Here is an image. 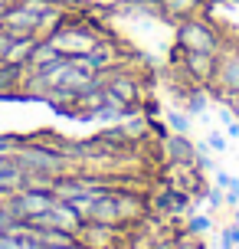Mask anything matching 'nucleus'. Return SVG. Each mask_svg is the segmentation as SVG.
I'll list each match as a JSON object with an SVG mask.
<instances>
[{
	"instance_id": "f257e3e1",
	"label": "nucleus",
	"mask_w": 239,
	"mask_h": 249,
	"mask_svg": "<svg viewBox=\"0 0 239 249\" xmlns=\"http://www.w3.org/2000/svg\"><path fill=\"white\" fill-rule=\"evenodd\" d=\"M56 190L52 187H43V184H23L20 190H13L3 197L7 203V210H10L13 220H36L43 216L46 210H52V203H56Z\"/></svg>"
},
{
	"instance_id": "f03ea898",
	"label": "nucleus",
	"mask_w": 239,
	"mask_h": 249,
	"mask_svg": "<svg viewBox=\"0 0 239 249\" xmlns=\"http://www.w3.org/2000/svg\"><path fill=\"white\" fill-rule=\"evenodd\" d=\"M177 43L180 50H203V53H220L226 39L220 36L213 23H206L200 17H184L177 26Z\"/></svg>"
},
{
	"instance_id": "7ed1b4c3",
	"label": "nucleus",
	"mask_w": 239,
	"mask_h": 249,
	"mask_svg": "<svg viewBox=\"0 0 239 249\" xmlns=\"http://www.w3.org/2000/svg\"><path fill=\"white\" fill-rule=\"evenodd\" d=\"M46 39L52 43V50L63 53V56H85L102 36L85 23H63L59 30H52Z\"/></svg>"
},
{
	"instance_id": "20e7f679",
	"label": "nucleus",
	"mask_w": 239,
	"mask_h": 249,
	"mask_svg": "<svg viewBox=\"0 0 239 249\" xmlns=\"http://www.w3.org/2000/svg\"><path fill=\"white\" fill-rule=\"evenodd\" d=\"M102 75V86L108 92V99L118 102V105H125V108H135L141 102V82L135 79L131 72H118V69H108V72H99Z\"/></svg>"
},
{
	"instance_id": "39448f33",
	"label": "nucleus",
	"mask_w": 239,
	"mask_h": 249,
	"mask_svg": "<svg viewBox=\"0 0 239 249\" xmlns=\"http://www.w3.org/2000/svg\"><path fill=\"white\" fill-rule=\"evenodd\" d=\"M213 82L226 95L239 92V46H226L223 43V50H220V66H216V75Z\"/></svg>"
},
{
	"instance_id": "423d86ee",
	"label": "nucleus",
	"mask_w": 239,
	"mask_h": 249,
	"mask_svg": "<svg viewBox=\"0 0 239 249\" xmlns=\"http://www.w3.org/2000/svg\"><path fill=\"white\" fill-rule=\"evenodd\" d=\"M216 66H220V53H203V50H184V69H187L197 82H213Z\"/></svg>"
},
{
	"instance_id": "0eeeda50",
	"label": "nucleus",
	"mask_w": 239,
	"mask_h": 249,
	"mask_svg": "<svg viewBox=\"0 0 239 249\" xmlns=\"http://www.w3.org/2000/svg\"><path fill=\"white\" fill-rule=\"evenodd\" d=\"M26 180V171L20 167V161L10 154H0V197H7V194H13V190H20Z\"/></svg>"
},
{
	"instance_id": "6e6552de",
	"label": "nucleus",
	"mask_w": 239,
	"mask_h": 249,
	"mask_svg": "<svg viewBox=\"0 0 239 249\" xmlns=\"http://www.w3.org/2000/svg\"><path fill=\"white\" fill-rule=\"evenodd\" d=\"M85 62L95 69V72H108V69H115V62H118V46H115L112 39L102 36L99 43L85 53Z\"/></svg>"
},
{
	"instance_id": "1a4fd4ad",
	"label": "nucleus",
	"mask_w": 239,
	"mask_h": 249,
	"mask_svg": "<svg viewBox=\"0 0 239 249\" xmlns=\"http://www.w3.org/2000/svg\"><path fill=\"white\" fill-rule=\"evenodd\" d=\"M164 148H167V154H171V161L174 164H184V167H193V161H197V148L187 141V135H171L167 141H164Z\"/></svg>"
},
{
	"instance_id": "9d476101",
	"label": "nucleus",
	"mask_w": 239,
	"mask_h": 249,
	"mask_svg": "<svg viewBox=\"0 0 239 249\" xmlns=\"http://www.w3.org/2000/svg\"><path fill=\"white\" fill-rule=\"evenodd\" d=\"M23 75H26V66L20 62H10V59H0V95H7L13 89L23 86Z\"/></svg>"
},
{
	"instance_id": "9b49d317",
	"label": "nucleus",
	"mask_w": 239,
	"mask_h": 249,
	"mask_svg": "<svg viewBox=\"0 0 239 249\" xmlns=\"http://www.w3.org/2000/svg\"><path fill=\"white\" fill-rule=\"evenodd\" d=\"M36 43H39L36 33H26V36H13V43H10V50H7V56H3V59L26 66V59H30V53H33V46H36Z\"/></svg>"
},
{
	"instance_id": "f8f14e48",
	"label": "nucleus",
	"mask_w": 239,
	"mask_h": 249,
	"mask_svg": "<svg viewBox=\"0 0 239 249\" xmlns=\"http://www.w3.org/2000/svg\"><path fill=\"white\" fill-rule=\"evenodd\" d=\"M197 7H200V0H161L164 17H190Z\"/></svg>"
},
{
	"instance_id": "ddd939ff",
	"label": "nucleus",
	"mask_w": 239,
	"mask_h": 249,
	"mask_svg": "<svg viewBox=\"0 0 239 249\" xmlns=\"http://www.w3.org/2000/svg\"><path fill=\"white\" fill-rule=\"evenodd\" d=\"M167 124L174 128L177 135H187V131H190V118H187V112H171V115H167Z\"/></svg>"
},
{
	"instance_id": "4468645a",
	"label": "nucleus",
	"mask_w": 239,
	"mask_h": 249,
	"mask_svg": "<svg viewBox=\"0 0 239 249\" xmlns=\"http://www.w3.org/2000/svg\"><path fill=\"white\" fill-rule=\"evenodd\" d=\"M210 226H213V220H210V216H203V213H197V216H190L187 233H190V236H197V233H206Z\"/></svg>"
},
{
	"instance_id": "2eb2a0df",
	"label": "nucleus",
	"mask_w": 239,
	"mask_h": 249,
	"mask_svg": "<svg viewBox=\"0 0 239 249\" xmlns=\"http://www.w3.org/2000/svg\"><path fill=\"white\" fill-rule=\"evenodd\" d=\"M239 243V226L233 223V226H226L223 233H220V249H233Z\"/></svg>"
},
{
	"instance_id": "dca6fc26",
	"label": "nucleus",
	"mask_w": 239,
	"mask_h": 249,
	"mask_svg": "<svg viewBox=\"0 0 239 249\" xmlns=\"http://www.w3.org/2000/svg\"><path fill=\"white\" fill-rule=\"evenodd\" d=\"M206 148H210V151H226V135H223V131H210Z\"/></svg>"
},
{
	"instance_id": "f3484780",
	"label": "nucleus",
	"mask_w": 239,
	"mask_h": 249,
	"mask_svg": "<svg viewBox=\"0 0 239 249\" xmlns=\"http://www.w3.org/2000/svg\"><path fill=\"white\" fill-rule=\"evenodd\" d=\"M206 203H210V210H220V207L226 203V197H223V187L210 190V194H206Z\"/></svg>"
},
{
	"instance_id": "a211bd4d",
	"label": "nucleus",
	"mask_w": 239,
	"mask_h": 249,
	"mask_svg": "<svg viewBox=\"0 0 239 249\" xmlns=\"http://www.w3.org/2000/svg\"><path fill=\"white\" fill-rule=\"evenodd\" d=\"M13 223H17V220L10 216V210H7V203H3V197H0V233H3V230H10Z\"/></svg>"
},
{
	"instance_id": "6ab92c4d",
	"label": "nucleus",
	"mask_w": 239,
	"mask_h": 249,
	"mask_svg": "<svg viewBox=\"0 0 239 249\" xmlns=\"http://www.w3.org/2000/svg\"><path fill=\"white\" fill-rule=\"evenodd\" d=\"M223 197H226V203H233V207L239 203V180H236V177L226 184V194H223Z\"/></svg>"
},
{
	"instance_id": "aec40b11",
	"label": "nucleus",
	"mask_w": 239,
	"mask_h": 249,
	"mask_svg": "<svg viewBox=\"0 0 239 249\" xmlns=\"http://www.w3.org/2000/svg\"><path fill=\"white\" fill-rule=\"evenodd\" d=\"M223 124H226V138H236V141H239V118L223 115Z\"/></svg>"
},
{
	"instance_id": "412c9836",
	"label": "nucleus",
	"mask_w": 239,
	"mask_h": 249,
	"mask_svg": "<svg viewBox=\"0 0 239 249\" xmlns=\"http://www.w3.org/2000/svg\"><path fill=\"white\" fill-rule=\"evenodd\" d=\"M17 141H20V138H13V135H0V154H10V151L17 148Z\"/></svg>"
},
{
	"instance_id": "4be33fe9",
	"label": "nucleus",
	"mask_w": 239,
	"mask_h": 249,
	"mask_svg": "<svg viewBox=\"0 0 239 249\" xmlns=\"http://www.w3.org/2000/svg\"><path fill=\"white\" fill-rule=\"evenodd\" d=\"M177 249H203V246H200V239H197V236H187V239L177 243Z\"/></svg>"
},
{
	"instance_id": "5701e85b",
	"label": "nucleus",
	"mask_w": 239,
	"mask_h": 249,
	"mask_svg": "<svg viewBox=\"0 0 239 249\" xmlns=\"http://www.w3.org/2000/svg\"><path fill=\"white\" fill-rule=\"evenodd\" d=\"M203 105H206V99H203V95H193V99L187 102V112H200Z\"/></svg>"
},
{
	"instance_id": "b1692460",
	"label": "nucleus",
	"mask_w": 239,
	"mask_h": 249,
	"mask_svg": "<svg viewBox=\"0 0 239 249\" xmlns=\"http://www.w3.org/2000/svg\"><path fill=\"white\" fill-rule=\"evenodd\" d=\"M229 180H233V177L226 174V171H216V187H223V190H226V184Z\"/></svg>"
},
{
	"instance_id": "393cba45",
	"label": "nucleus",
	"mask_w": 239,
	"mask_h": 249,
	"mask_svg": "<svg viewBox=\"0 0 239 249\" xmlns=\"http://www.w3.org/2000/svg\"><path fill=\"white\" fill-rule=\"evenodd\" d=\"M226 102H229V108L236 112V118H239V92H233V95H226Z\"/></svg>"
},
{
	"instance_id": "a878e982",
	"label": "nucleus",
	"mask_w": 239,
	"mask_h": 249,
	"mask_svg": "<svg viewBox=\"0 0 239 249\" xmlns=\"http://www.w3.org/2000/svg\"><path fill=\"white\" fill-rule=\"evenodd\" d=\"M7 3H10V0H0V10H3V7H7Z\"/></svg>"
},
{
	"instance_id": "bb28decb",
	"label": "nucleus",
	"mask_w": 239,
	"mask_h": 249,
	"mask_svg": "<svg viewBox=\"0 0 239 249\" xmlns=\"http://www.w3.org/2000/svg\"><path fill=\"white\" fill-rule=\"evenodd\" d=\"M102 3H121V0H102Z\"/></svg>"
},
{
	"instance_id": "cd10ccee",
	"label": "nucleus",
	"mask_w": 239,
	"mask_h": 249,
	"mask_svg": "<svg viewBox=\"0 0 239 249\" xmlns=\"http://www.w3.org/2000/svg\"><path fill=\"white\" fill-rule=\"evenodd\" d=\"M236 226H239V210H236Z\"/></svg>"
},
{
	"instance_id": "c85d7f7f",
	"label": "nucleus",
	"mask_w": 239,
	"mask_h": 249,
	"mask_svg": "<svg viewBox=\"0 0 239 249\" xmlns=\"http://www.w3.org/2000/svg\"><path fill=\"white\" fill-rule=\"evenodd\" d=\"M233 249H239V243H236V246H233Z\"/></svg>"
},
{
	"instance_id": "c756f323",
	"label": "nucleus",
	"mask_w": 239,
	"mask_h": 249,
	"mask_svg": "<svg viewBox=\"0 0 239 249\" xmlns=\"http://www.w3.org/2000/svg\"><path fill=\"white\" fill-rule=\"evenodd\" d=\"M79 249H88V246H79Z\"/></svg>"
},
{
	"instance_id": "7c9ffc66",
	"label": "nucleus",
	"mask_w": 239,
	"mask_h": 249,
	"mask_svg": "<svg viewBox=\"0 0 239 249\" xmlns=\"http://www.w3.org/2000/svg\"><path fill=\"white\" fill-rule=\"evenodd\" d=\"M0 17H3V10H0Z\"/></svg>"
}]
</instances>
